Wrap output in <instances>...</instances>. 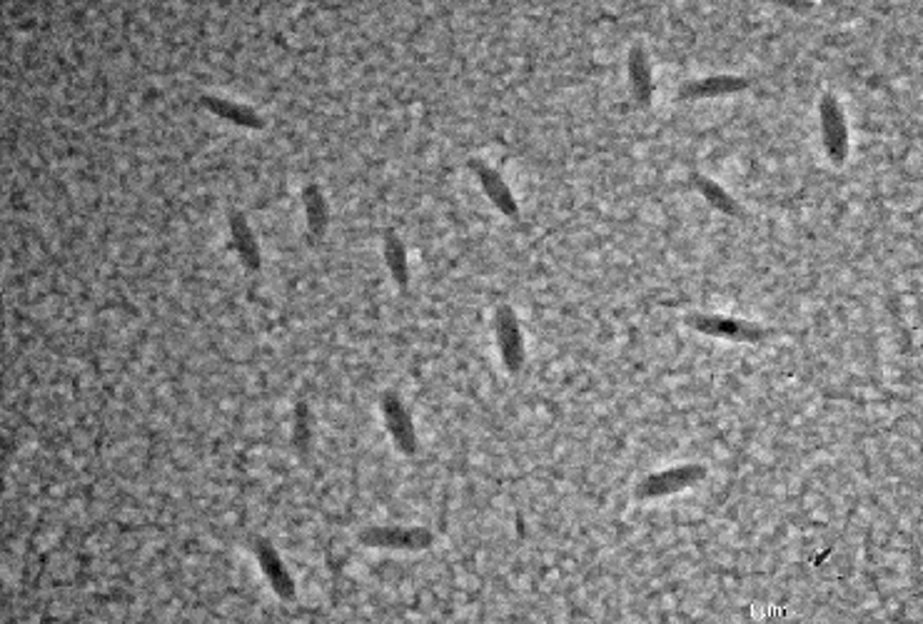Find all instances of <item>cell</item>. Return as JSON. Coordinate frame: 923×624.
<instances>
[{
	"label": "cell",
	"mask_w": 923,
	"mask_h": 624,
	"mask_svg": "<svg viewBox=\"0 0 923 624\" xmlns=\"http://www.w3.org/2000/svg\"><path fill=\"white\" fill-rule=\"evenodd\" d=\"M819 120L821 143H824L826 158L841 168V165L846 163V158H849V123H846V113L836 95H821Z\"/></svg>",
	"instance_id": "1"
},
{
	"label": "cell",
	"mask_w": 923,
	"mask_h": 624,
	"mask_svg": "<svg viewBox=\"0 0 923 624\" xmlns=\"http://www.w3.org/2000/svg\"><path fill=\"white\" fill-rule=\"evenodd\" d=\"M704 477L706 467L694 465V462L692 465H679L662 472H652V475H647L637 485V497L639 500H659V497L677 495V492H684L689 490V487L699 485Z\"/></svg>",
	"instance_id": "2"
},
{
	"label": "cell",
	"mask_w": 923,
	"mask_h": 624,
	"mask_svg": "<svg viewBox=\"0 0 923 624\" xmlns=\"http://www.w3.org/2000/svg\"><path fill=\"white\" fill-rule=\"evenodd\" d=\"M687 325L704 332V335L731 342H761L766 335L764 327L756 325V322L736 320V317L726 315H689Z\"/></svg>",
	"instance_id": "3"
},
{
	"label": "cell",
	"mask_w": 923,
	"mask_h": 624,
	"mask_svg": "<svg viewBox=\"0 0 923 624\" xmlns=\"http://www.w3.org/2000/svg\"><path fill=\"white\" fill-rule=\"evenodd\" d=\"M494 335H497V347L499 355H502L504 367L509 372H519L524 365V335L522 327H519L517 315H514L512 308H499L497 315H494Z\"/></svg>",
	"instance_id": "4"
},
{
	"label": "cell",
	"mask_w": 923,
	"mask_h": 624,
	"mask_svg": "<svg viewBox=\"0 0 923 624\" xmlns=\"http://www.w3.org/2000/svg\"><path fill=\"white\" fill-rule=\"evenodd\" d=\"M360 540L365 545L385 547V550H427L435 537L422 527H370L362 532Z\"/></svg>",
	"instance_id": "5"
},
{
	"label": "cell",
	"mask_w": 923,
	"mask_h": 624,
	"mask_svg": "<svg viewBox=\"0 0 923 624\" xmlns=\"http://www.w3.org/2000/svg\"><path fill=\"white\" fill-rule=\"evenodd\" d=\"M382 407V417H385V425L390 430L392 440L395 445L400 447V452L405 455H415L417 452V432H415V422H412L410 412L407 407L402 405L400 397L395 392H385L380 400Z\"/></svg>",
	"instance_id": "6"
},
{
	"label": "cell",
	"mask_w": 923,
	"mask_h": 624,
	"mask_svg": "<svg viewBox=\"0 0 923 624\" xmlns=\"http://www.w3.org/2000/svg\"><path fill=\"white\" fill-rule=\"evenodd\" d=\"M744 88H749V80L741 78V75H709V78H699V80H689V83H684L682 90H679V98L709 100V98H721V95L739 93V90H744Z\"/></svg>",
	"instance_id": "7"
},
{
	"label": "cell",
	"mask_w": 923,
	"mask_h": 624,
	"mask_svg": "<svg viewBox=\"0 0 923 624\" xmlns=\"http://www.w3.org/2000/svg\"><path fill=\"white\" fill-rule=\"evenodd\" d=\"M469 168H472V173L477 175V180L482 183V190L487 193V198L492 200L494 208L502 210V213L509 215V218H514V215L519 213L517 200H514L512 190H509V185L504 183L502 175H499L497 170L489 168V165L479 163V160H469Z\"/></svg>",
	"instance_id": "8"
},
{
	"label": "cell",
	"mask_w": 923,
	"mask_h": 624,
	"mask_svg": "<svg viewBox=\"0 0 923 624\" xmlns=\"http://www.w3.org/2000/svg\"><path fill=\"white\" fill-rule=\"evenodd\" d=\"M627 70H629V85H632L634 100H637L642 108H649L654 98V73H652V63H649V55L642 45H632L627 58Z\"/></svg>",
	"instance_id": "9"
},
{
	"label": "cell",
	"mask_w": 923,
	"mask_h": 624,
	"mask_svg": "<svg viewBox=\"0 0 923 624\" xmlns=\"http://www.w3.org/2000/svg\"><path fill=\"white\" fill-rule=\"evenodd\" d=\"M255 555H257V562H260L262 572H265V577L270 580L272 590H275L280 597H285V600H290V597L295 595V582H292L287 567L282 565V560H280V555H277L275 547H272L270 542H257Z\"/></svg>",
	"instance_id": "10"
},
{
	"label": "cell",
	"mask_w": 923,
	"mask_h": 624,
	"mask_svg": "<svg viewBox=\"0 0 923 624\" xmlns=\"http://www.w3.org/2000/svg\"><path fill=\"white\" fill-rule=\"evenodd\" d=\"M230 230H232V240H235V248H237V253H240L242 263H245L250 270L260 268V245H257V240H255V235H252L247 220L235 213L230 218Z\"/></svg>",
	"instance_id": "11"
},
{
	"label": "cell",
	"mask_w": 923,
	"mask_h": 624,
	"mask_svg": "<svg viewBox=\"0 0 923 624\" xmlns=\"http://www.w3.org/2000/svg\"><path fill=\"white\" fill-rule=\"evenodd\" d=\"M385 260H387V268H390L392 278L397 280V285H402V288H405L407 280H410V268H407V250H405V245H402L400 235L392 233V230H387V233H385Z\"/></svg>",
	"instance_id": "12"
},
{
	"label": "cell",
	"mask_w": 923,
	"mask_h": 624,
	"mask_svg": "<svg viewBox=\"0 0 923 624\" xmlns=\"http://www.w3.org/2000/svg\"><path fill=\"white\" fill-rule=\"evenodd\" d=\"M694 185H696V190L704 195L706 203H709L711 208H716L719 213H726V215H739V205H736V200L731 198V195L726 193L719 183H714V180L706 178V175H694Z\"/></svg>",
	"instance_id": "13"
},
{
	"label": "cell",
	"mask_w": 923,
	"mask_h": 624,
	"mask_svg": "<svg viewBox=\"0 0 923 624\" xmlns=\"http://www.w3.org/2000/svg\"><path fill=\"white\" fill-rule=\"evenodd\" d=\"M203 103L208 105L215 115H220V118L230 120V123H235V125H245V128H260L262 125V120L257 118L250 108H245V105H237V103H230V100H220V98H205Z\"/></svg>",
	"instance_id": "14"
},
{
	"label": "cell",
	"mask_w": 923,
	"mask_h": 624,
	"mask_svg": "<svg viewBox=\"0 0 923 624\" xmlns=\"http://www.w3.org/2000/svg\"><path fill=\"white\" fill-rule=\"evenodd\" d=\"M302 203H305L307 225H310L312 235L325 233L327 203H325V195H322V190L317 188V185H307L305 193H302Z\"/></svg>",
	"instance_id": "15"
}]
</instances>
